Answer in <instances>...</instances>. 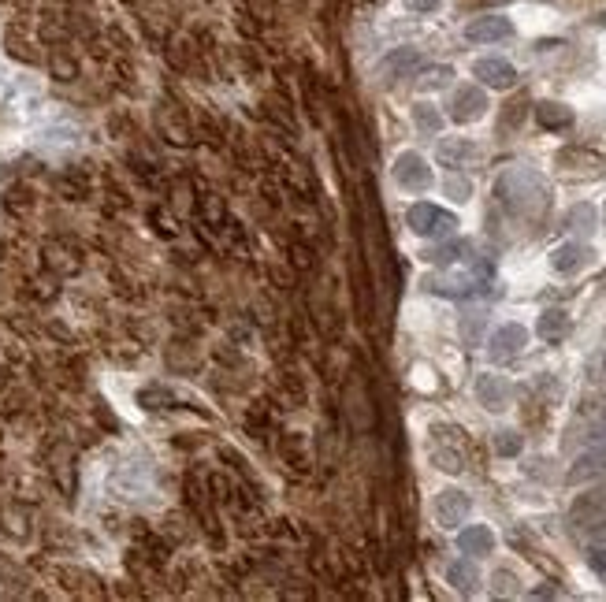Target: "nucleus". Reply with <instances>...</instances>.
Masks as SVG:
<instances>
[{
	"label": "nucleus",
	"mask_w": 606,
	"mask_h": 602,
	"mask_svg": "<svg viewBox=\"0 0 606 602\" xmlns=\"http://www.w3.org/2000/svg\"><path fill=\"white\" fill-rule=\"evenodd\" d=\"M495 197L506 205V212H514V216H521V220L543 216L547 201H551V194H547V183H543L532 168H521V164H517V168L502 171L499 183H495Z\"/></svg>",
	"instance_id": "1"
},
{
	"label": "nucleus",
	"mask_w": 606,
	"mask_h": 602,
	"mask_svg": "<svg viewBox=\"0 0 606 602\" xmlns=\"http://www.w3.org/2000/svg\"><path fill=\"white\" fill-rule=\"evenodd\" d=\"M406 223H409V231H413V235H421V238H450L454 231H458V216H454V212L435 209L432 201H417V205H409Z\"/></svg>",
	"instance_id": "2"
},
{
	"label": "nucleus",
	"mask_w": 606,
	"mask_h": 602,
	"mask_svg": "<svg viewBox=\"0 0 606 602\" xmlns=\"http://www.w3.org/2000/svg\"><path fill=\"white\" fill-rule=\"evenodd\" d=\"M395 183L409 194H421L432 186V168H428V160L421 153H402L395 160Z\"/></svg>",
	"instance_id": "3"
},
{
	"label": "nucleus",
	"mask_w": 606,
	"mask_h": 602,
	"mask_svg": "<svg viewBox=\"0 0 606 602\" xmlns=\"http://www.w3.org/2000/svg\"><path fill=\"white\" fill-rule=\"evenodd\" d=\"M469 510H473V502H469V495L458 491V487H447V491L435 495V521L443 524V528H458V524H465Z\"/></svg>",
	"instance_id": "4"
},
{
	"label": "nucleus",
	"mask_w": 606,
	"mask_h": 602,
	"mask_svg": "<svg viewBox=\"0 0 606 602\" xmlns=\"http://www.w3.org/2000/svg\"><path fill=\"white\" fill-rule=\"evenodd\" d=\"M506 38H514V23L506 15H480L465 27V41H473V45H495Z\"/></svg>",
	"instance_id": "5"
},
{
	"label": "nucleus",
	"mask_w": 606,
	"mask_h": 602,
	"mask_svg": "<svg viewBox=\"0 0 606 602\" xmlns=\"http://www.w3.org/2000/svg\"><path fill=\"white\" fill-rule=\"evenodd\" d=\"M157 123L160 131H164V138L172 145H179V149H186V145H194V131H190V119H186V112L175 101H164L157 112Z\"/></svg>",
	"instance_id": "6"
},
{
	"label": "nucleus",
	"mask_w": 606,
	"mask_h": 602,
	"mask_svg": "<svg viewBox=\"0 0 606 602\" xmlns=\"http://www.w3.org/2000/svg\"><path fill=\"white\" fill-rule=\"evenodd\" d=\"M488 112V93L480 86H462V90L450 97V119L454 123H473Z\"/></svg>",
	"instance_id": "7"
},
{
	"label": "nucleus",
	"mask_w": 606,
	"mask_h": 602,
	"mask_svg": "<svg viewBox=\"0 0 606 602\" xmlns=\"http://www.w3.org/2000/svg\"><path fill=\"white\" fill-rule=\"evenodd\" d=\"M473 75L491 90H510L517 82V67L510 60H502V56H484V60L473 64Z\"/></svg>",
	"instance_id": "8"
},
{
	"label": "nucleus",
	"mask_w": 606,
	"mask_h": 602,
	"mask_svg": "<svg viewBox=\"0 0 606 602\" xmlns=\"http://www.w3.org/2000/svg\"><path fill=\"white\" fill-rule=\"evenodd\" d=\"M41 67H45L56 82H75L82 75V64H79L75 45H53V49H45V64H41Z\"/></svg>",
	"instance_id": "9"
},
{
	"label": "nucleus",
	"mask_w": 606,
	"mask_h": 602,
	"mask_svg": "<svg viewBox=\"0 0 606 602\" xmlns=\"http://www.w3.org/2000/svg\"><path fill=\"white\" fill-rule=\"evenodd\" d=\"M4 49L8 56L15 60H23V64H45V49H41V41L34 38V30H23V27H12L4 34Z\"/></svg>",
	"instance_id": "10"
},
{
	"label": "nucleus",
	"mask_w": 606,
	"mask_h": 602,
	"mask_svg": "<svg viewBox=\"0 0 606 602\" xmlns=\"http://www.w3.org/2000/svg\"><path fill=\"white\" fill-rule=\"evenodd\" d=\"M476 398H480L484 409L499 413L510 402V383L502 380V376H495V372H484V376H476Z\"/></svg>",
	"instance_id": "11"
},
{
	"label": "nucleus",
	"mask_w": 606,
	"mask_h": 602,
	"mask_svg": "<svg viewBox=\"0 0 606 602\" xmlns=\"http://www.w3.org/2000/svg\"><path fill=\"white\" fill-rule=\"evenodd\" d=\"M606 472V443L592 446V450H584L577 461H573V469H569V484H584V480H595V476H603Z\"/></svg>",
	"instance_id": "12"
},
{
	"label": "nucleus",
	"mask_w": 606,
	"mask_h": 602,
	"mask_svg": "<svg viewBox=\"0 0 606 602\" xmlns=\"http://www.w3.org/2000/svg\"><path fill=\"white\" fill-rule=\"evenodd\" d=\"M528 346V331L521 324H502L495 335H491V354L499 357H517Z\"/></svg>",
	"instance_id": "13"
},
{
	"label": "nucleus",
	"mask_w": 606,
	"mask_h": 602,
	"mask_svg": "<svg viewBox=\"0 0 606 602\" xmlns=\"http://www.w3.org/2000/svg\"><path fill=\"white\" fill-rule=\"evenodd\" d=\"M592 253H588V246L584 242H566V246H558L551 253V268L554 272H562V275H573L584 268V261H588Z\"/></svg>",
	"instance_id": "14"
},
{
	"label": "nucleus",
	"mask_w": 606,
	"mask_h": 602,
	"mask_svg": "<svg viewBox=\"0 0 606 602\" xmlns=\"http://www.w3.org/2000/svg\"><path fill=\"white\" fill-rule=\"evenodd\" d=\"M458 547H462V554H469V558H484V554L495 550V536H491L488 524H469L462 536H458Z\"/></svg>",
	"instance_id": "15"
},
{
	"label": "nucleus",
	"mask_w": 606,
	"mask_h": 602,
	"mask_svg": "<svg viewBox=\"0 0 606 602\" xmlns=\"http://www.w3.org/2000/svg\"><path fill=\"white\" fill-rule=\"evenodd\" d=\"M476 157H480V149H476L473 142H465V138H447V142H439V160H443L447 168H469Z\"/></svg>",
	"instance_id": "16"
},
{
	"label": "nucleus",
	"mask_w": 606,
	"mask_h": 602,
	"mask_svg": "<svg viewBox=\"0 0 606 602\" xmlns=\"http://www.w3.org/2000/svg\"><path fill=\"white\" fill-rule=\"evenodd\" d=\"M536 123L543 131H566V127H573V108L558 105V101H540L536 105Z\"/></svg>",
	"instance_id": "17"
},
{
	"label": "nucleus",
	"mask_w": 606,
	"mask_h": 602,
	"mask_svg": "<svg viewBox=\"0 0 606 602\" xmlns=\"http://www.w3.org/2000/svg\"><path fill=\"white\" fill-rule=\"evenodd\" d=\"M432 461L439 465L443 472H462L465 469V446H450L443 443V435L432 432Z\"/></svg>",
	"instance_id": "18"
},
{
	"label": "nucleus",
	"mask_w": 606,
	"mask_h": 602,
	"mask_svg": "<svg viewBox=\"0 0 606 602\" xmlns=\"http://www.w3.org/2000/svg\"><path fill=\"white\" fill-rule=\"evenodd\" d=\"M606 513V491H595V495H584L573 502V510H569V521L573 524H592L595 517H603Z\"/></svg>",
	"instance_id": "19"
},
{
	"label": "nucleus",
	"mask_w": 606,
	"mask_h": 602,
	"mask_svg": "<svg viewBox=\"0 0 606 602\" xmlns=\"http://www.w3.org/2000/svg\"><path fill=\"white\" fill-rule=\"evenodd\" d=\"M447 584H454V591H462V595H473L476 584H480V573H476L473 562L458 558V562L447 565Z\"/></svg>",
	"instance_id": "20"
},
{
	"label": "nucleus",
	"mask_w": 606,
	"mask_h": 602,
	"mask_svg": "<svg viewBox=\"0 0 606 602\" xmlns=\"http://www.w3.org/2000/svg\"><path fill=\"white\" fill-rule=\"evenodd\" d=\"M566 331H569V316L562 313V309H547V313L540 316V324H536V335L547 342L566 339Z\"/></svg>",
	"instance_id": "21"
},
{
	"label": "nucleus",
	"mask_w": 606,
	"mask_h": 602,
	"mask_svg": "<svg viewBox=\"0 0 606 602\" xmlns=\"http://www.w3.org/2000/svg\"><path fill=\"white\" fill-rule=\"evenodd\" d=\"M428 290L432 294H443V298H465L476 290V279H447V275H432L428 279Z\"/></svg>",
	"instance_id": "22"
},
{
	"label": "nucleus",
	"mask_w": 606,
	"mask_h": 602,
	"mask_svg": "<svg viewBox=\"0 0 606 602\" xmlns=\"http://www.w3.org/2000/svg\"><path fill=\"white\" fill-rule=\"evenodd\" d=\"M462 253H469V246L454 238V242H443V246L428 249V253H424V261H432V264H454L458 257H462Z\"/></svg>",
	"instance_id": "23"
},
{
	"label": "nucleus",
	"mask_w": 606,
	"mask_h": 602,
	"mask_svg": "<svg viewBox=\"0 0 606 602\" xmlns=\"http://www.w3.org/2000/svg\"><path fill=\"white\" fill-rule=\"evenodd\" d=\"M566 227L569 231H577V235H592L595 231V209L592 205H577V209L569 212Z\"/></svg>",
	"instance_id": "24"
},
{
	"label": "nucleus",
	"mask_w": 606,
	"mask_h": 602,
	"mask_svg": "<svg viewBox=\"0 0 606 602\" xmlns=\"http://www.w3.org/2000/svg\"><path fill=\"white\" fill-rule=\"evenodd\" d=\"M417 64H421L417 49H398V53H391L383 60V71H387V75H398V71H409V67H417Z\"/></svg>",
	"instance_id": "25"
},
{
	"label": "nucleus",
	"mask_w": 606,
	"mask_h": 602,
	"mask_svg": "<svg viewBox=\"0 0 606 602\" xmlns=\"http://www.w3.org/2000/svg\"><path fill=\"white\" fill-rule=\"evenodd\" d=\"M413 123H417L421 131L435 134L439 127H443V116H439V108H435V105H424V101H421V105L413 108Z\"/></svg>",
	"instance_id": "26"
},
{
	"label": "nucleus",
	"mask_w": 606,
	"mask_h": 602,
	"mask_svg": "<svg viewBox=\"0 0 606 602\" xmlns=\"http://www.w3.org/2000/svg\"><path fill=\"white\" fill-rule=\"evenodd\" d=\"M495 454H502V458H517V454H521V435L499 432L495 435Z\"/></svg>",
	"instance_id": "27"
},
{
	"label": "nucleus",
	"mask_w": 606,
	"mask_h": 602,
	"mask_svg": "<svg viewBox=\"0 0 606 602\" xmlns=\"http://www.w3.org/2000/svg\"><path fill=\"white\" fill-rule=\"evenodd\" d=\"M450 79H454V71H450V67H432V71H424L421 86L424 90H432V86H447Z\"/></svg>",
	"instance_id": "28"
},
{
	"label": "nucleus",
	"mask_w": 606,
	"mask_h": 602,
	"mask_svg": "<svg viewBox=\"0 0 606 602\" xmlns=\"http://www.w3.org/2000/svg\"><path fill=\"white\" fill-rule=\"evenodd\" d=\"M447 194L454 197V201H469L473 186H469V179H462V175H450V179H447Z\"/></svg>",
	"instance_id": "29"
},
{
	"label": "nucleus",
	"mask_w": 606,
	"mask_h": 602,
	"mask_svg": "<svg viewBox=\"0 0 606 602\" xmlns=\"http://www.w3.org/2000/svg\"><path fill=\"white\" fill-rule=\"evenodd\" d=\"M480 331H484V316H480V313H476V316H465V320H462L465 342H476V339H480Z\"/></svg>",
	"instance_id": "30"
},
{
	"label": "nucleus",
	"mask_w": 606,
	"mask_h": 602,
	"mask_svg": "<svg viewBox=\"0 0 606 602\" xmlns=\"http://www.w3.org/2000/svg\"><path fill=\"white\" fill-rule=\"evenodd\" d=\"M588 565H592L599 576H606V543H592V550H588Z\"/></svg>",
	"instance_id": "31"
},
{
	"label": "nucleus",
	"mask_w": 606,
	"mask_h": 602,
	"mask_svg": "<svg viewBox=\"0 0 606 602\" xmlns=\"http://www.w3.org/2000/svg\"><path fill=\"white\" fill-rule=\"evenodd\" d=\"M495 595H517V580H514V573H495Z\"/></svg>",
	"instance_id": "32"
},
{
	"label": "nucleus",
	"mask_w": 606,
	"mask_h": 602,
	"mask_svg": "<svg viewBox=\"0 0 606 602\" xmlns=\"http://www.w3.org/2000/svg\"><path fill=\"white\" fill-rule=\"evenodd\" d=\"M290 257H294V268H313V253L305 246H298V242L290 246Z\"/></svg>",
	"instance_id": "33"
},
{
	"label": "nucleus",
	"mask_w": 606,
	"mask_h": 602,
	"mask_svg": "<svg viewBox=\"0 0 606 602\" xmlns=\"http://www.w3.org/2000/svg\"><path fill=\"white\" fill-rule=\"evenodd\" d=\"M409 12H435L439 8V0H406Z\"/></svg>",
	"instance_id": "34"
},
{
	"label": "nucleus",
	"mask_w": 606,
	"mask_h": 602,
	"mask_svg": "<svg viewBox=\"0 0 606 602\" xmlns=\"http://www.w3.org/2000/svg\"><path fill=\"white\" fill-rule=\"evenodd\" d=\"M592 543H606V517L592 521Z\"/></svg>",
	"instance_id": "35"
},
{
	"label": "nucleus",
	"mask_w": 606,
	"mask_h": 602,
	"mask_svg": "<svg viewBox=\"0 0 606 602\" xmlns=\"http://www.w3.org/2000/svg\"><path fill=\"white\" fill-rule=\"evenodd\" d=\"M595 23H599V27H606V12H599V15H595Z\"/></svg>",
	"instance_id": "36"
},
{
	"label": "nucleus",
	"mask_w": 606,
	"mask_h": 602,
	"mask_svg": "<svg viewBox=\"0 0 606 602\" xmlns=\"http://www.w3.org/2000/svg\"><path fill=\"white\" fill-rule=\"evenodd\" d=\"M0 12H4V0H0Z\"/></svg>",
	"instance_id": "37"
},
{
	"label": "nucleus",
	"mask_w": 606,
	"mask_h": 602,
	"mask_svg": "<svg viewBox=\"0 0 606 602\" xmlns=\"http://www.w3.org/2000/svg\"><path fill=\"white\" fill-rule=\"evenodd\" d=\"M603 220H606V205H603Z\"/></svg>",
	"instance_id": "38"
},
{
	"label": "nucleus",
	"mask_w": 606,
	"mask_h": 602,
	"mask_svg": "<svg viewBox=\"0 0 606 602\" xmlns=\"http://www.w3.org/2000/svg\"><path fill=\"white\" fill-rule=\"evenodd\" d=\"M462 4H473V0H462Z\"/></svg>",
	"instance_id": "39"
},
{
	"label": "nucleus",
	"mask_w": 606,
	"mask_h": 602,
	"mask_svg": "<svg viewBox=\"0 0 606 602\" xmlns=\"http://www.w3.org/2000/svg\"><path fill=\"white\" fill-rule=\"evenodd\" d=\"M603 368H606V354H603Z\"/></svg>",
	"instance_id": "40"
},
{
	"label": "nucleus",
	"mask_w": 606,
	"mask_h": 602,
	"mask_svg": "<svg viewBox=\"0 0 606 602\" xmlns=\"http://www.w3.org/2000/svg\"><path fill=\"white\" fill-rule=\"evenodd\" d=\"M603 424H606V417H603Z\"/></svg>",
	"instance_id": "41"
}]
</instances>
